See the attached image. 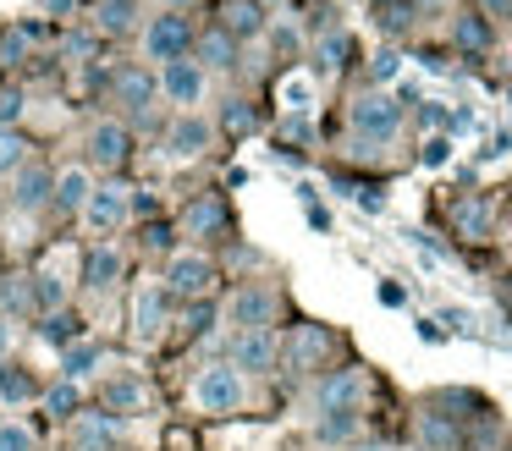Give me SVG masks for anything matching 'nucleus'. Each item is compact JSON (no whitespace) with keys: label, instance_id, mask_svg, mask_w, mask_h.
I'll return each mask as SVG.
<instances>
[{"label":"nucleus","instance_id":"nucleus-32","mask_svg":"<svg viewBox=\"0 0 512 451\" xmlns=\"http://www.w3.org/2000/svg\"><path fill=\"white\" fill-rule=\"evenodd\" d=\"M34 429L23 424V418H0V451H34Z\"/></svg>","mask_w":512,"mask_h":451},{"label":"nucleus","instance_id":"nucleus-26","mask_svg":"<svg viewBox=\"0 0 512 451\" xmlns=\"http://www.w3.org/2000/svg\"><path fill=\"white\" fill-rule=\"evenodd\" d=\"M28 303H34L39 308V314H61V303H67V286H61V275H34V286H28Z\"/></svg>","mask_w":512,"mask_h":451},{"label":"nucleus","instance_id":"nucleus-15","mask_svg":"<svg viewBox=\"0 0 512 451\" xmlns=\"http://www.w3.org/2000/svg\"><path fill=\"white\" fill-rule=\"evenodd\" d=\"M122 253L111 248V242H100V248H89L83 253V286H89V292H111L116 281H122Z\"/></svg>","mask_w":512,"mask_h":451},{"label":"nucleus","instance_id":"nucleus-10","mask_svg":"<svg viewBox=\"0 0 512 451\" xmlns=\"http://www.w3.org/2000/svg\"><path fill=\"white\" fill-rule=\"evenodd\" d=\"M127 154H133V132H127L122 121H94V127H89V165L116 171Z\"/></svg>","mask_w":512,"mask_h":451},{"label":"nucleus","instance_id":"nucleus-9","mask_svg":"<svg viewBox=\"0 0 512 451\" xmlns=\"http://www.w3.org/2000/svg\"><path fill=\"white\" fill-rule=\"evenodd\" d=\"M127 220V187L122 182H105L89 193V204H83V226L94 231V237H105V231H116Z\"/></svg>","mask_w":512,"mask_h":451},{"label":"nucleus","instance_id":"nucleus-22","mask_svg":"<svg viewBox=\"0 0 512 451\" xmlns=\"http://www.w3.org/2000/svg\"><path fill=\"white\" fill-rule=\"evenodd\" d=\"M193 61H199L204 72H210V66H215V72H226V66H237V39H232V33H221V28H210L199 39V55H193Z\"/></svg>","mask_w":512,"mask_h":451},{"label":"nucleus","instance_id":"nucleus-2","mask_svg":"<svg viewBox=\"0 0 512 451\" xmlns=\"http://www.w3.org/2000/svg\"><path fill=\"white\" fill-rule=\"evenodd\" d=\"M193 402H199V413H237V407L248 402V385H243V374L232 369V363H210V369L193 380Z\"/></svg>","mask_w":512,"mask_h":451},{"label":"nucleus","instance_id":"nucleus-46","mask_svg":"<svg viewBox=\"0 0 512 451\" xmlns=\"http://www.w3.org/2000/svg\"><path fill=\"white\" fill-rule=\"evenodd\" d=\"M12 341H17L12 319H0V363H6V352H12Z\"/></svg>","mask_w":512,"mask_h":451},{"label":"nucleus","instance_id":"nucleus-23","mask_svg":"<svg viewBox=\"0 0 512 451\" xmlns=\"http://www.w3.org/2000/svg\"><path fill=\"white\" fill-rule=\"evenodd\" d=\"M314 99H320V88H314L309 72H287V77H281V105H287V116H309Z\"/></svg>","mask_w":512,"mask_h":451},{"label":"nucleus","instance_id":"nucleus-20","mask_svg":"<svg viewBox=\"0 0 512 451\" xmlns=\"http://www.w3.org/2000/svg\"><path fill=\"white\" fill-rule=\"evenodd\" d=\"M221 33H232V39L265 33V6H259V0H226L221 6Z\"/></svg>","mask_w":512,"mask_h":451},{"label":"nucleus","instance_id":"nucleus-16","mask_svg":"<svg viewBox=\"0 0 512 451\" xmlns=\"http://www.w3.org/2000/svg\"><path fill=\"white\" fill-rule=\"evenodd\" d=\"M50 198H56V176L45 171V165L28 160L23 171H17V187H12V204L17 209H45Z\"/></svg>","mask_w":512,"mask_h":451},{"label":"nucleus","instance_id":"nucleus-50","mask_svg":"<svg viewBox=\"0 0 512 451\" xmlns=\"http://www.w3.org/2000/svg\"><path fill=\"white\" fill-rule=\"evenodd\" d=\"M309 226H314V231H331V215H325L320 204H309Z\"/></svg>","mask_w":512,"mask_h":451},{"label":"nucleus","instance_id":"nucleus-17","mask_svg":"<svg viewBox=\"0 0 512 451\" xmlns=\"http://www.w3.org/2000/svg\"><path fill=\"white\" fill-rule=\"evenodd\" d=\"M149 407V385L144 374H111V385H105V413H144Z\"/></svg>","mask_w":512,"mask_h":451},{"label":"nucleus","instance_id":"nucleus-49","mask_svg":"<svg viewBox=\"0 0 512 451\" xmlns=\"http://www.w3.org/2000/svg\"><path fill=\"white\" fill-rule=\"evenodd\" d=\"M485 6V17H512V0H479Z\"/></svg>","mask_w":512,"mask_h":451},{"label":"nucleus","instance_id":"nucleus-40","mask_svg":"<svg viewBox=\"0 0 512 451\" xmlns=\"http://www.w3.org/2000/svg\"><path fill=\"white\" fill-rule=\"evenodd\" d=\"M353 198L369 209V215H380V209H386V193H380V187H353Z\"/></svg>","mask_w":512,"mask_h":451},{"label":"nucleus","instance_id":"nucleus-39","mask_svg":"<svg viewBox=\"0 0 512 451\" xmlns=\"http://www.w3.org/2000/svg\"><path fill=\"white\" fill-rule=\"evenodd\" d=\"M380 303H386V308H402V303H408V286H402V281H380Z\"/></svg>","mask_w":512,"mask_h":451},{"label":"nucleus","instance_id":"nucleus-48","mask_svg":"<svg viewBox=\"0 0 512 451\" xmlns=\"http://www.w3.org/2000/svg\"><path fill=\"white\" fill-rule=\"evenodd\" d=\"M89 50H94L89 33H72V39H67V55H89Z\"/></svg>","mask_w":512,"mask_h":451},{"label":"nucleus","instance_id":"nucleus-35","mask_svg":"<svg viewBox=\"0 0 512 451\" xmlns=\"http://www.w3.org/2000/svg\"><path fill=\"white\" fill-rule=\"evenodd\" d=\"M424 165H430V171H441L446 160H452V138H446V132H435V138H424V154H419Z\"/></svg>","mask_w":512,"mask_h":451},{"label":"nucleus","instance_id":"nucleus-43","mask_svg":"<svg viewBox=\"0 0 512 451\" xmlns=\"http://www.w3.org/2000/svg\"><path fill=\"white\" fill-rule=\"evenodd\" d=\"M424 440H430V446H452V429L435 424V418H424Z\"/></svg>","mask_w":512,"mask_h":451},{"label":"nucleus","instance_id":"nucleus-34","mask_svg":"<svg viewBox=\"0 0 512 451\" xmlns=\"http://www.w3.org/2000/svg\"><path fill=\"white\" fill-rule=\"evenodd\" d=\"M353 429H358V413H325L320 418V435L325 440H347Z\"/></svg>","mask_w":512,"mask_h":451},{"label":"nucleus","instance_id":"nucleus-27","mask_svg":"<svg viewBox=\"0 0 512 451\" xmlns=\"http://www.w3.org/2000/svg\"><path fill=\"white\" fill-rule=\"evenodd\" d=\"M34 396H39V385L28 380L23 369L0 363V402H6V407H23V402H34Z\"/></svg>","mask_w":512,"mask_h":451},{"label":"nucleus","instance_id":"nucleus-52","mask_svg":"<svg viewBox=\"0 0 512 451\" xmlns=\"http://www.w3.org/2000/svg\"><path fill=\"white\" fill-rule=\"evenodd\" d=\"M259 6H276V0H259Z\"/></svg>","mask_w":512,"mask_h":451},{"label":"nucleus","instance_id":"nucleus-30","mask_svg":"<svg viewBox=\"0 0 512 451\" xmlns=\"http://www.w3.org/2000/svg\"><path fill=\"white\" fill-rule=\"evenodd\" d=\"M452 39L463 44V50H490V22L479 17V11H468V17H457Z\"/></svg>","mask_w":512,"mask_h":451},{"label":"nucleus","instance_id":"nucleus-24","mask_svg":"<svg viewBox=\"0 0 512 451\" xmlns=\"http://www.w3.org/2000/svg\"><path fill=\"white\" fill-rule=\"evenodd\" d=\"M100 369V347H94V341H72L67 352H61V380H89V374Z\"/></svg>","mask_w":512,"mask_h":451},{"label":"nucleus","instance_id":"nucleus-21","mask_svg":"<svg viewBox=\"0 0 512 451\" xmlns=\"http://www.w3.org/2000/svg\"><path fill=\"white\" fill-rule=\"evenodd\" d=\"M94 28L105 39H122L138 28V0H94Z\"/></svg>","mask_w":512,"mask_h":451},{"label":"nucleus","instance_id":"nucleus-31","mask_svg":"<svg viewBox=\"0 0 512 451\" xmlns=\"http://www.w3.org/2000/svg\"><path fill=\"white\" fill-rule=\"evenodd\" d=\"M78 407H83V391L72 380H61V385H50L45 391V413H56V418H78Z\"/></svg>","mask_w":512,"mask_h":451},{"label":"nucleus","instance_id":"nucleus-5","mask_svg":"<svg viewBox=\"0 0 512 451\" xmlns=\"http://www.w3.org/2000/svg\"><path fill=\"white\" fill-rule=\"evenodd\" d=\"M210 143H215V127H210V121H204L199 110H182V116L166 127V160L188 165V160H199Z\"/></svg>","mask_w":512,"mask_h":451},{"label":"nucleus","instance_id":"nucleus-19","mask_svg":"<svg viewBox=\"0 0 512 451\" xmlns=\"http://www.w3.org/2000/svg\"><path fill=\"white\" fill-rule=\"evenodd\" d=\"M325 352H331V330L303 325L298 336H292V347H287V363H292V369H320Z\"/></svg>","mask_w":512,"mask_h":451},{"label":"nucleus","instance_id":"nucleus-33","mask_svg":"<svg viewBox=\"0 0 512 451\" xmlns=\"http://www.w3.org/2000/svg\"><path fill=\"white\" fill-rule=\"evenodd\" d=\"M347 50H353V39H347L342 28H331V33L320 39V66H325V72H336V66L347 61Z\"/></svg>","mask_w":512,"mask_h":451},{"label":"nucleus","instance_id":"nucleus-11","mask_svg":"<svg viewBox=\"0 0 512 451\" xmlns=\"http://www.w3.org/2000/svg\"><path fill=\"white\" fill-rule=\"evenodd\" d=\"M122 446V418L116 413H78L72 418V451H116Z\"/></svg>","mask_w":512,"mask_h":451},{"label":"nucleus","instance_id":"nucleus-28","mask_svg":"<svg viewBox=\"0 0 512 451\" xmlns=\"http://www.w3.org/2000/svg\"><path fill=\"white\" fill-rule=\"evenodd\" d=\"M452 220H457V231H463V237L479 242L490 231V204H485V198H463V204L452 209Z\"/></svg>","mask_w":512,"mask_h":451},{"label":"nucleus","instance_id":"nucleus-36","mask_svg":"<svg viewBox=\"0 0 512 451\" xmlns=\"http://www.w3.org/2000/svg\"><path fill=\"white\" fill-rule=\"evenodd\" d=\"M369 72H375V83H391V77L402 72V55H397V50H380V55H375V66H369Z\"/></svg>","mask_w":512,"mask_h":451},{"label":"nucleus","instance_id":"nucleus-8","mask_svg":"<svg viewBox=\"0 0 512 451\" xmlns=\"http://www.w3.org/2000/svg\"><path fill=\"white\" fill-rule=\"evenodd\" d=\"M358 402H364V374L358 369H336L320 380V391H314V407L325 413H358Z\"/></svg>","mask_w":512,"mask_h":451},{"label":"nucleus","instance_id":"nucleus-3","mask_svg":"<svg viewBox=\"0 0 512 451\" xmlns=\"http://www.w3.org/2000/svg\"><path fill=\"white\" fill-rule=\"evenodd\" d=\"M188 50H193V28H188L182 11H160V17H149V28H144V55L149 61L171 66V61H182Z\"/></svg>","mask_w":512,"mask_h":451},{"label":"nucleus","instance_id":"nucleus-45","mask_svg":"<svg viewBox=\"0 0 512 451\" xmlns=\"http://www.w3.org/2000/svg\"><path fill=\"white\" fill-rule=\"evenodd\" d=\"M39 6H45L50 17H72V11H78V0H39Z\"/></svg>","mask_w":512,"mask_h":451},{"label":"nucleus","instance_id":"nucleus-13","mask_svg":"<svg viewBox=\"0 0 512 451\" xmlns=\"http://www.w3.org/2000/svg\"><path fill=\"white\" fill-rule=\"evenodd\" d=\"M270 363H276V336L270 330H237V341H232V369L237 374H265Z\"/></svg>","mask_w":512,"mask_h":451},{"label":"nucleus","instance_id":"nucleus-4","mask_svg":"<svg viewBox=\"0 0 512 451\" xmlns=\"http://www.w3.org/2000/svg\"><path fill=\"white\" fill-rule=\"evenodd\" d=\"M204 88H210V72H204L193 55H182V61L160 66V94H166L177 110H193V105L204 99Z\"/></svg>","mask_w":512,"mask_h":451},{"label":"nucleus","instance_id":"nucleus-18","mask_svg":"<svg viewBox=\"0 0 512 451\" xmlns=\"http://www.w3.org/2000/svg\"><path fill=\"white\" fill-rule=\"evenodd\" d=\"M89 193H94L89 165H67V171H56V198H50V204H56V209H67V215H83Z\"/></svg>","mask_w":512,"mask_h":451},{"label":"nucleus","instance_id":"nucleus-42","mask_svg":"<svg viewBox=\"0 0 512 451\" xmlns=\"http://www.w3.org/2000/svg\"><path fill=\"white\" fill-rule=\"evenodd\" d=\"M144 248H155V253H160V248H171V231L160 226V220H149V226H144Z\"/></svg>","mask_w":512,"mask_h":451},{"label":"nucleus","instance_id":"nucleus-29","mask_svg":"<svg viewBox=\"0 0 512 451\" xmlns=\"http://www.w3.org/2000/svg\"><path fill=\"white\" fill-rule=\"evenodd\" d=\"M28 165V138L17 127H0V176H17Z\"/></svg>","mask_w":512,"mask_h":451},{"label":"nucleus","instance_id":"nucleus-44","mask_svg":"<svg viewBox=\"0 0 512 451\" xmlns=\"http://www.w3.org/2000/svg\"><path fill=\"white\" fill-rule=\"evenodd\" d=\"M287 138H303V143H309V138H314V121H309V116H287Z\"/></svg>","mask_w":512,"mask_h":451},{"label":"nucleus","instance_id":"nucleus-37","mask_svg":"<svg viewBox=\"0 0 512 451\" xmlns=\"http://www.w3.org/2000/svg\"><path fill=\"white\" fill-rule=\"evenodd\" d=\"M226 127H232V132H248V127H254V110H248L243 99H232V105H226Z\"/></svg>","mask_w":512,"mask_h":451},{"label":"nucleus","instance_id":"nucleus-14","mask_svg":"<svg viewBox=\"0 0 512 451\" xmlns=\"http://www.w3.org/2000/svg\"><path fill=\"white\" fill-rule=\"evenodd\" d=\"M116 99H122L133 116H149L160 99V77L144 72V66H127V72H116Z\"/></svg>","mask_w":512,"mask_h":451},{"label":"nucleus","instance_id":"nucleus-6","mask_svg":"<svg viewBox=\"0 0 512 451\" xmlns=\"http://www.w3.org/2000/svg\"><path fill=\"white\" fill-rule=\"evenodd\" d=\"M215 286V264L204 259V253H171V264H166V292L171 297H204Z\"/></svg>","mask_w":512,"mask_h":451},{"label":"nucleus","instance_id":"nucleus-47","mask_svg":"<svg viewBox=\"0 0 512 451\" xmlns=\"http://www.w3.org/2000/svg\"><path fill=\"white\" fill-rule=\"evenodd\" d=\"M419 116H424V127H446V105H424Z\"/></svg>","mask_w":512,"mask_h":451},{"label":"nucleus","instance_id":"nucleus-1","mask_svg":"<svg viewBox=\"0 0 512 451\" xmlns=\"http://www.w3.org/2000/svg\"><path fill=\"white\" fill-rule=\"evenodd\" d=\"M347 127L358 132L364 143H391L397 138V127H402V105L391 94H358L353 99V110H347Z\"/></svg>","mask_w":512,"mask_h":451},{"label":"nucleus","instance_id":"nucleus-25","mask_svg":"<svg viewBox=\"0 0 512 451\" xmlns=\"http://www.w3.org/2000/svg\"><path fill=\"white\" fill-rule=\"evenodd\" d=\"M221 220H226V204H221L215 193H204L199 204L188 209V220H182V231H188V237H210V231L221 226Z\"/></svg>","mask_w":512,"mask_h":451},{"label":"nucleus","instance_id":"nucleus-12","mask_svg":"<svg viewBox=\"0 0 512 451\" xmlns=\"http://www.w3.org/2000/svg\"><path fill=\"white\" fill-rule=\"evenodd\" d=\"M232 325L237 330H270L276 325V292L270 286H243L232 297Z\"/></svg>","mask_w":512,"mask_h":451},{"label":"nucleus","instance_id":"nucleus-51","mask_svg":"<svg viewBox=\"0 0 512 451\" xmlns=\"http://www.w3.org/2000/svg\"><path fill=\"white\" fill-rule=\"evenodd\" d=\"M182 6H193V0H166V11H182Z\"/></svg>","mask_w":512,"mask_h":451},{"label":"nucleus","instance_id":"nucleus-41","mask_svg":"<svg viewBox=\"0 0 512 451\" xmlns=\"http://www.w3.org/2000/svg\"><path fill=\"white\" fill-rule=\"evenodd\" d=\"M23 116V94H0V127H12Z\"/></svg>","mask_w":512,"mask_h":451},{"label":"nucleus","instance_id":"nucleus-38","mask_svg":"<svg viewBox=\"0 0 512 451\" xmlns=\"http://www.w3.org/2000/svg\"><path fill=\"white\" fill-rule=\"evenodd\" d=\"M72 330H78V325H72L67 314H50L45 319V341H72Z\"/></svg>","mask_w":512,"mask_h":451},{"label":"nucleus","instance_id":"nucleus-7","mask_svg":"<svg viewBox=\"0 0 512 451\" xmlns=\"http://www.w3.org/2000/svg\"><path fill=\"white\" fill-rule=\"evenodd\" d=\"M166 319H171V292H166V281H144L133 292V330L144 341H155L160 330H166Z\"/></svg>","mask_w":512,"mask_h":451}]
</instances>
